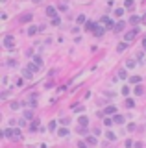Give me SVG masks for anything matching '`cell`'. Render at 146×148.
Listing matches in <instances>:
<instances>
[{"mask_svg":"<svg viewBox=\"0 0 146 148\" xmlns=\"http://www.w3.org/2000/svg\"><path fill=\"white\" fill-rule=\"evenodd\" d=\"M4 135H6V137H9V139H15V141H19V139H20V132H19V130H13V128L6 130V132H4Z\"/></svg>","mask_w":146,"mask_h":148,"instance_id":"obj_1","label":"cell"},{"mask_svg":"<svg viewBox=\"0 0 146 148\" xmlns=\"http://www.w3.org/2000/svg\"><path fill=\"white\" fill-rule=\"evenodd\" d=\"M13 45H15V37H13V35H6V37H4V46H6L8 50H11Z\"/></svg>","mask_w":146,"mask_h":148,"instance_id":"obj_2","label":"cell"},{"mask_svg":"<svg viewBox=\"0 0 146 148\" xmlns=\"http://www.w3.org/2000/svg\"><path fill=\"white\" fill-rule=\"evenodd\" d=\"M96 28H98V26H96L94 22H91V20H87V22H85V30H87V32H94Z\"/></svg>","mask_w":146,"mask_h":148,"instance_id":"obj_3","label":"cell"},{"mask_svg":"<svg viewBox=\"0 0 146 148\" xmlns=\"http://www.w3.org/2000/svg\"><path fill=\"white\" fill-rule=\"evenodd\" d=\"M113 122H115V124H124V122H126V119H124L122 115H115V117H113Z\"/></svg>","mask_w":146,"mask_h":148,"instance_id":"obj_4","label":"cell"},{"mask_svg":"<svg viewBox=\"0 0 146 148\" xmlns=\"http://www.w3.org/2000/svg\"><path fill=\"white\" fill-rule=\"evenodd\" d=\"M46 15L52 17V19H56V9H54L52 6H48V8H46Z\"/></svg>","mask_w":146,"mask_h":148,"instance_id":"obj_5","label":"cell"},{"mask_svg":"<svg viewBox=\"0 0 146 148\" xmlns=\"http://www.w3.org/2000/svg\"><path fill=\"white\" fill-rule=\"evenodd\" d=\"M115 111H117L115 105H107V108L104 109V113H106V115H111V113H115Z\"/></svg>","mask_w":146,"mask_h":148,"instance_id":"obj_6","label":"cell"},{"mask_svg":"<svg viewBox=\"0 0 146 148\" xmlns=\"http://www.w3.org/2000/svg\"><path fill=\"white\" fill-rule=\"evenodd\" d=\"M135 35H137V30H133V32H128V33H126V41H131V39H135Z\"/></svg>","mask_w":146,"mask_h":148,"instance_id":"obj_7","label":"cell"},{"mask_svg":"<svg viewBox=\"0 0 146 148\" xmlns=\"http://www.w3.org/2000/svg\"><path fill=\"white\" fill-rule=\"evenodd\" d=\"M57 133H59V137H67V135H69V130H67V128H61Z\"/></svg>","mask_w":146,"mask_h":148,"instance_id":"obj_8","label":"cell"},{"mask_svg":"<svg viewBox=\"0 0 146 148\" xmlns=\"http://www.w3.org/2000/svg\"><path fill=\"white\" fill-rule=\"evenodd\" d=\"M20 20H22V22H26V20H32V13H24L22 17H20Z\"/></svg>","mask_w":146,"mask_h":148,"instance_id":"obj_9","label":"cell"},{"mask_svg":"<svg viewBox=\"0 0 146 148\" xmlns=\"http://www.w3.org/2000/svg\"><path fill=\"white\" fill-rule=\"evenodd\" d=\"M37 69H39V65H35V63H30V65H28V70L30 72H35Z\"/></svg>","mask_w":146,"mask_h":148,"instance_id":"obj_10","label":"cell"},{"mask_svg":"<svg viewBox=\"0 0 146 148\" xmlns=\"http://www.w3.org/2000/svg\"><path fill=\"white\" fill-rule=\"evenodd\" d=\"M37 30H39V28H35V26H30V28H28V35H35V33H37Z\"/></svg>","mask_w":146,"mask_h":148,"instance_id":"obj_11","label":"cell"},{"mask_svg":"<svg viewBox=\"0 0 146 148\" xmlns=\"http://www.w3.org/2000/svg\"><path fill=\"white\" fill-rule=\"evenodd\" d=\"M80 124H81V126H87V124H89V119H87V117H80Z\"/></svg>","mask_w":146,"mask_h":148,"instance_id":"obj_12","label":"cell"},{"mask_svg":"<svg viewBox=\"0 0 146 148\" xmlns=\"http://www.w3.org/2000/svg\"><path fill=\"white\" fill-rule=\"evenodd\" d=\"M94 35H96V37H100V35H104V28H100V26H98V28L94 30Z\"/></svg>","mask_w":146,"mask_h":148,"instance_id":"obj_13","label":"cell"},{"mask_svg":"<svg viewBox=\"0 0 146 148\" xmlns=\"http://www.w3.org/2000/svg\"><path fill=\"white\" fill-rule=\"evenodd\" d=\"M126 48H128V43H120L117 50H118V52H122V50H126Z\"/></svg>","mask_w":146,"mask_h":148,"instance_id":"obj_14","label":"cell"},{"mask_svg":"<svg viewBox=\"0 0 146 148\" xmlns=\"http://www.w3.org/2000/svg\"><path fill=\"white\" fill-rule=\"evenodd\" d=\"M115 28H117V32H122V30H124V22H122V20H120V22H117Z\"/></svg>","mask_w":146,"mask_h":148,"instance_id":"obj_15","label":"cell"},{"mask_svg":"<svg viewBox=\"0 0 146 148\" xmlns=\"http://www.w3.org/2000/svg\"><path fill=\"white\" fill-rule=\"evenodd\" d=\"M104 24H106L107 28H111V26H113V22H111V19H107V17L104 19Z\"/></svg>","mask_w":146,"mask_h":148,"instance_id":"obj_16","label":"cell"},{"mask_svg":"<svg viewBox=\"0 0 146 148\" xmlns=\"http://www.w3.org/2000/svg\"><path fill=\"white\" fill-rule=\"evenodd\" d=\"M106 135H107V139H109V141H115V139H117V135H115L113 132H107Z\"/></svg>","mask_w":146,"mask_h":148,"instance_id":"obj_17","label":"cell"},{"mask_svg":"<svg viewBox=\"0 0 146 148\" xmlns=\"http://www.w3.org/2000/svg\"><path fill=\"white\" fill-rule=\"evenodd\" d=\"M126 65H128V67H130V69H133V67H135V65H137V61H135V59H130V61H128V63H126Z\"/></svg>","mask_w":146,"mask_h":148,"instance_id":"obj_18","label":"cell"},{"mask_svg":"<svg viewBox=\"0 0 146 148\" xmlns=\"http://www.w3.org/2000/svg\"><path fill=\"white\" fill-rule=\"evenodd\" d=\"M133 104H135V102H133L131 98H128V100H126V104H124V105H126V108H133Z\"/></svg>","mask_w":146,"mask_h":148,"instance_id":"obj_19","label":"cell"},{"mask_svg":"<svg viewBox=\"0 0 146 148\" xmlns=\"http://www.w3.org/2000/svg\"><path fill=\"white\" fill-rule=\"evenodd\" d=\"M130 81H131V83H137V85H139V83H141V78H139V76H133Z\"/></svg>","mask_w":146,"mask_h":148,"instance_id":"obj_20","label":"cell"},{"mask_svg":"<svg viewBox=\"0 0 146 148\" xmlns=\"http://www.w3.org/2000/svg\"><path fill=\"white\" fill-rule=\"evenodd\" d=\"M87 144H96V137H87Z\"/></svg>","mask_w":146,"mask_h":148,"instance_id":"obj_21","label":"cell"},{"mask_svg":"<svg viewBox=\"0 0 146 148\" xmlns=\"http://www.w3.org/2000/svg\"><path fill=\"white\" fill-rule=\"evenodd\" d=\"M33 63H35V65H41V63H43V59H41L39 56H35V57H33Z\"/></svg>","mask_w":146,"mask_h":148,"instance_id":"obj_22","label":"cell"},{"mask_svg":"<svg viewBox=\"0 0 146 148\" xmlns=\"http://www.w3.org/2000/svg\"><path fill=\"white\" fill-rule=\"evenodd\" d=\"M48 130H50V132H54V130H56V120H52V122L48 124Z\"/></svg>","mask_w":146,"mask_h":148,"instance_id":"obj_23","label":"cell"},{"mask_svg":"<svg viewBox=\"0 0 146 148\" xmlns=\"http://www.w3.org/2000/svg\"><path fill=\"white\" fill-rule=\"evenodd\" d=\"M137 22H141V17H131V24H137Z\"/></svg>","mask_w":146,"mask_h":148,"instance_id":"obj_24","label":"cell"},{"mask_svg":"<svg viewBox=\"0 0 146 148\" xmlns=\"http://www.w3.org/2000/svg\"><path fill=\"white\" fill-rule=\"evenodd\" d=\"M122 94L128 96V94H130V87H122Z\"/></svg>","mask_w":146,"mask_h":148,"instance_id":"obj_25","label":"cell"},{"mask_svg":"<svg viewBox=\"0 0 146 148\" xmlns=\"http://www.w3.org/2000/svg\"><path fill=\"white\" fill-rule=\"evenodd\" d=\"M126 76H128V74H126V70H120V72H118V78H120V80H124Z\"/></svg>","mask_w":146,"mask_h":148,"instance_id":"obj_26","label":"cell"},{"mask_svg":"<svg viewBox=\"0 0 146 148\" xmlns=\"http://www.w3.org/2000/svg\"><path fill=\"white\" fill-rule=\"evenodd\" d=\"M61 124H65V126H67V124H70V119H67V117H63V119H61Z\"/></svg>","mask_w":146,"mask_h":148,"instance_id":"obj_27","label":"cell"},{"mask_svg":"<svg viewBox=\"0 0 146 148\" xmlns=\"http://www.w3.org/2000/svg\"><path fill=\"white\" fill-rule=\"evenodd\" d=\"M122 13H124V9H122V8H118V9L115 11V15H117V17H122Z\"/></svg>","mask_w":146,"mask_h":148,"instance_id":"obj_28","label":"cell"},{"mask_svg":"<svg viewBox=\"0 0 146 148\" xmlns=\"http://www.w3.org/2000/svg\"><path fill=\"white\" fill-rule=\"evenodd\" d=\"M22 74H24V78H32V72H30L28 69H24V72H22Z\"/></svg>","mask_w":146,"mask_h":148,"instance_id":"obj_29","label":"cell"},{"mask_svg":"<svg viewBox=\"0 0 146 148\" xmlns=\"http://www.w3.org/2000/svg\"><path fill=\"white\" fill-rule=\"evenodd\" d=\"M24 119H28V120H30V119H33V115H32V111H26V113H24Z\"/></svg>","mask_w":146,"mask_h":148,"instance_id":"obj_30","label":"cell"},{"mask_svg":"<svg viewBox=\"0 0 146 148\" xmlns=\"http://www.w3.org/2000/svg\"><path fill=\"white\" fill-rule=\"evenodd\" d=\"M135 93H137V94H142V87L137 85V87H135Z\"/></svg>","mask_w":146,"mask_h":148,"instance_id":"obj_31","label":"cell"},{"mask_svg":"<svg viewBox=\"0 0 146 148\" xmlns=\"http://www.w3.org/2000/svg\"><path fill=\"white\" fill-rule=\"evenodd\" d=\"M78 22H85V15H80L78 17Z\"/></svg>","mask_w":146,"mask_h":148,"instance_id":"obj_32","label":"cell"},{"mask_svg":"<svg viewBox=\"0 0 146 148\" xmlns=\"http://www.w3.org/2000/svg\"><path fill=\"white\" fill-rule=\"evenodd\" d=\"M133 6V0H126V8H131Z\"/></svg>","mask_w":146,"mask_h":148,"instance_id":"obj_33","label":"cell"},{"mask_svg":"<svg viewBox=\"0 0 146 148\" xmlns=\"http://www.w3.org/2000/svg\"><path fill=\"white\" fill-rule=\"evenodd\" d=\"M131 146H133V143H131V141L128 139V141H126V148H131Z\"/></svg>","mask_w":146,"mask_h":148,"instance_id":"obj_34","label":"cell"},{"mask_svg":"<svg viewBox=\"0 0 146 148\" xmlns=\"http://www.w3.org/2000/svg\"><path fill=\"white\" fill-rule=\"evenodd\" d=\"M78 146H80V148H87V144H85V143H80Z\"/></svg>","mask_w":146,"mask_h":148,"instance_id":"obj_35","label":"cell"},{"mask_svg":"<svg viewBox=\"0 0 146 148\" xmlns=\"http://www.w3.org/2000/svg\"><path fill=\"white\" fill-rule=\"evenodd\" d=\"M135 148H142V144H135Z\"/></svg>","mask_w":146,"mask_h":148,"instance_id":"obj_36","label":"cell"},{"mask_svg":"<svg viewBox=\"0 0 146 148\" xmlns=\"http://www.w3.org/2000/svg\"><path fill=\"white\" fill-rule=\"evenodd\" d=\"M144 50H146V39H144Z\"/></svg>","mask_w":146,"mask_h":148,"instance_id":"obj_37","label":"cell"},{"mask_svg":"<svg viewBox=\"0 0 146 148\" xmlns=\"http://www.w3.org/2000/svg\"><path fill=\"white\" fill-rule=\"evenodd\" d=\"M33 2H39V0H33Z\"/></svg>","mask_w":146,"mask_h":148,"instance_id":"obj_38","label":"cell"},{"mask_svg":"<svg viewBox=\"0 0 146 148\" xmlns=\"http://www.w3.org/2000/svg\"><path fill=\"white\" fill-rule=\"evenodd\" d=\"M2 2H8V0H2Z\"/></svg>","mask_w":146,"mask_h":148,"instance_id":"obj_39","label":"cell"}]
</instances>
